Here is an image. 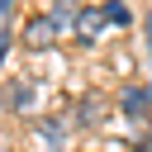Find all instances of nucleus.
I'll list each match as a JSON object with an SVG mask.
<instances>
[{"instance_id":"7","label":"nucleus","mask_w":152,"mask_h":152,"mask_svg":"<svg viewBox=\"0 0 152 152\" xmlns=\"http://www.w3.org/2000/svg\"><path fill=\"white\" fill-rule=\"evenodd\" d=\"M10 14H14V0H0V19L10 24Z\"/></svg>"},{"instance_id":"1","label":"nucleus","mask_w":152,"mask_h":152,"mask_svg":"<svg viewBox=\"0 0 152 152\" xmlns=\"http://www.w3.org/2000/svg\"><path fill=\"white\" fill-rule=\"evenodd\" d=\"M57 28H62V24H57L52 14H38V19L24 24V43H28L33 52H48V48L57 43Z\"/></svg>"},{"instance_id":"5","label":"nucleus","mask_w":152,"mask_h":152,"mask_svg":"<svg viewBox=\"0 0 152 152\" xmlns=\"http://www.w3.org/2000/svg\"><path fill=\"white\" fill-rule=\"evenodd\" d=\"M48 14H52V19H57V24H62V19H81V10H76V5H71V0H57V5H52V10H48Z\"/></svg>"},{"instance_id":"3","label":"nucleus","mask_w":152,"mask_h":152,"mask_svg":"<svg viewBox=\"0 0 152 152\" xmlns=\"http://www.w3.org/2000/svg\"><path fill=\"white\" fill-rule=\"evenodd\" d=\"M124 109H128V114H142V109H152V95H147V90H128V95H124Z\"/></svg>"},{"instance_id":"4","label":"nucleus","mask_w":152,"mask_h":152,"mask_svg":"<svg viewBox=\"0 0 152 152\" xmlns=\"http://www.w3.org/2000/svg\"><path fill=\"white\" fill-rule=\"evenodd\" d=\"M104 19L109 24H128V5L124 0H104Z\"/></svg>"},{"instance_id":"2","label":"nucleus","mask_w":152,"mask_h":152,"mask_svg":"<svg viewBox=\"0 0 152 152\" xmlns=\"http://www.w3.org/2000/svg\"><path fill=\"white\" fill-rule=\"evenodd\" d=\"M100 28H104V10H81V19H76V38H81V43H95Z\"/></svg>"},{"instance_id":"6","label":"nucleus","mask_w":152,"mask_h":152,"mask_svg":"<svg viewBox=\"0 0 152 152\" xmlns=\"http://www.w3.org/2000/svg\"><path fill=\"white\" fill-rule=\"evenodd\" d=\"M100 109H104L100 100H86V104H81V119H86V124H95V119H100Z\"/></svg>"}]
</instances>
